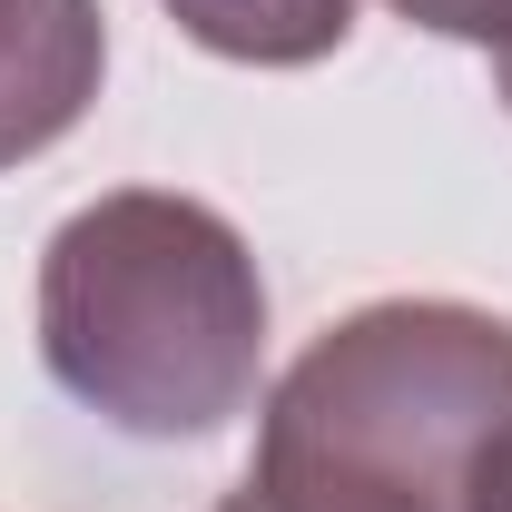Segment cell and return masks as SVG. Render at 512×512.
<instances>
[{
  "label": "cell",
  "instance_id": "6da1fadb",
  "mask_svg": "<svg viewBox=\"0 0 512 512\" xmlns=\"http://www.w3.org/2000/svg\"><path fill=\"white\" fill-rule=\"evenodd\" d=\"M40 355L119 434H217L247 414L266 365V286L247 237L168 188L89 197L40 256Z\"/></svg>",
  "mask_w": 512,
  "mask_h": 512
},
{
  "label": "cell",
  "instance_id": "7a4b0ae2",
  "mask_svg": "<svg viewBox=\"0 0 512 512\" xmlns=\"http://www.w3.org/2000/svg\"><path fill=\"white\" fill-rule=\"evenodd\" d=\"M512 434V325L444 296H384L325 325L266 394L256 463L375 512H473Z\"/></svg>",
  "mask_w": 512,
  "mask_h": 512
},
{
  "label": "cell",
  "instance_id": "3957f363",
  "mask_svg": "<svg viewBox=\"0 0 512 512\" xmlns=\"http://www.w3.org/2000/svg\"><path fill=\"white\" fill-rule=\"evenodd\" d=\"M109 69L99 0H0V168L60 148Z\"/></svg>",
  "mask_w": 512,
  "mask_h": 512
},
{
  "label": "cell",
  "instance_id": "277c9868",
  "mask_svg": "<svg viewBox=\"0 0 512 512\" xmlns=\"http://www.w3.org/2000/svg\"><path fill=\"white\" fill-rule=\"evenodd\" d=\"M168 20L188 30L197 50L247 69H306L325 50H345L355 0H168Z\"/></svg>",
  "mask_w": 512,
  "mask_h": 512
},
{
  "label": "cell",
  "instance_id": "5b68a950",
  "mask_svg": "<svg viewBox=\"0 0 512 512\" xmlns=\"http://www.w3.org/2000/svg\"><path fill=\"white\" fill-rule=\"evenodd\" d=\"M217 512H375V503H355V493H325V483H296V473H266V463H247V483H237Z\"/></svg>",
  "mask_w": 512,
  "mask_h": 512
},
{
  "label": "cell",
  "instance_id": "8992f818",
  "mask_svg": "<svg viewBox=\"0 0 512 512\" xmlns=\"http://www.w3.org/2000/svg\"><path fill=\"white\" fill-rule=\"evenodd\" d=\"M414 30H444V40H483V50H503L512 40V0H394Z\"/></svg>",
  "mask_w": 512,
  "mask_h": 512
},
{
  "label": "cell",
  "instance_id": "52a82bcc",
  "mask_svg": "<svg viewBox=\"0 0 512 512\" xmlns=\"http://www.w3.org/2000/svg\"><path fill=\"white\" fill-rule=\"evenodd\" d=\"M473 512H512V434L493 444V463H483V483H473Z\"/></svg>",
  "mask_w": 512,
  "mask_h": 512
},
{
  "label": "cell",
  "instance_id": "ba28073f",
  "mask_svg": "<svg viewBox=\"0 0 512 512\" xmlns=\"http://www.w3.org/2000/svg\"><path fill=\"white\" fill-rule=\"evenodd\" d=\"M493 79H503V99H512V40H503V50H493Z\"/></svg>",
  "mask_w": 512,
  "mask_h": 512
}]
</instances>
